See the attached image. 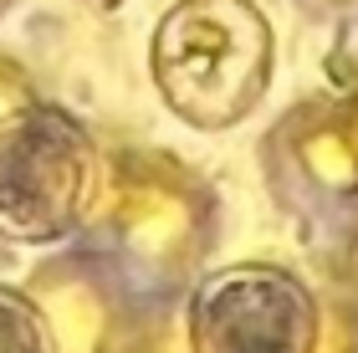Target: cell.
Instances as JSON below:
<instances>
[{"label":"cell","mask_w":358,"mask_h":353,"mask_svg":"<svg viewBox=\"0 0 358 353\" xmlns=\"http://www.w3.org/2000/svg\"><path fill=\"white\" fill-rule=\"evenodd\" d=\"M276 36L256 0H174L149 41L159 98L189 128L220 134L262 108Z\"/></svg>","instance_id":"cell-1"},{"label":"cell","mask_w":358,"mask_h":353,"mask_svg":"<svg viewBox=\"0 0 358 353\" xmlns=\"http://www.w3.org/2000/svg\"><path fill=\"white\" fill-rule=\"evenodd\" d=\"M220 226V200L194 164L169 149L103 154V189L87 231H103L113 256L149 282H189Z\"/></svg>","instance_id":"cell-2"},{"label":"cell","mask_w":358,"mask_h":353,"mask_svg":"<svg viewBox=\"0 0 358 353\" xmlns=\"http://www.w3.org/2000/svg\"><path fill=\"white\" fill-rule=\"evenodd\" d=\"M103 189V149L62 103L31 98L0 118V236L57 246L87 231Z\"/></svg>","instance_id":"cell-3"},{"label":"cell","mask_w":358,"mask_h":353,"mask_svg":"<svg viewBox=\"0 0 358 353\" xmlns=\"http://www.w3.org/2000/svg\"><path fill=\"white\" fill-rule=\"evenodd\" d=\"M322 308L287 266L236 261L189 287L185 353H313Z\"/></svg>","instance_id":"cell-4"},{"label":"cell","mask_w":358,"mask_h":353,"mask_svg":"<svg viewBox=\"0 0 358 353\" xmlns=\"http://www.w3.org/2000/svg\"><path fill=\"white\" fill-rule=\"evenodd\" d=\"M266 185L313 215L358 210V92L297 103L262 138Z\"/></svg>","instance_id":"cell-5"},{"label":"cell","mask_w":358,"mask_h":353,"mask_svg":"<svg viewBox=\"0 0 358 353\" xmlns=\"http://www.w3.org/2000/svg\"><path fill=\"white\" fill-rule=\"evenodd\" d=\"M26 297L52 338V353H113L123 338V277L113 256H57L36 266Z\"/></svg>","instance_id":"cell-6"},{"label":"cell","mask_w":358,"mask_h":353,"mask_svg":"<svg viewBox=\"0 0 358 353\" xmlns=\"http://www.w3.org/2000/svg\"><path fill=\"white\" fill-rule=\"evenodd\" d=\"M0 353H52V338H46L31 297L15 287H0Z\"/></svg>","instance_id":"cell-7"},{"label":"cell","mask_w":358,"mask_h":353,"mask_svg":"<svg viewBox=\"0 0 358 353\" xmlns=\"http://www.w3.org/2000/svg\"><path fill=\"white\" fill-rule=\"evenodd\" d=\"M36 92H31V77H26V67H15L10 57H0V118L6 113H15L21 103H31Z\"/></svg>","instance_id":"cell-8"},{"label":"cell","mask_w":358,"mask_h":353,"mask_svg":"<svg viewBox=\"0 0 358 353\" xmlns=\"http://www.w3.org/2000/svg\"><path fill=\"white\" fill-rule=\"evenodd\" d=\"M302 6H313V10H353L358 0H302Z\"/></svg>","instance_id":"cell-9"},{"label":"cell","mask_w":358,"mask_h":353,"mask_svg":"<svg viewBox=\"0 0 358 353\" xmlns=\"http://www.w3.org/2000/svg\"><path fill=\"white\" fill-rule=\"evenodd\" d=\"M10 6H15V0H0V10H10Z\"/></svg>","instance_id":"cell-10"}]
</instances>
